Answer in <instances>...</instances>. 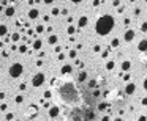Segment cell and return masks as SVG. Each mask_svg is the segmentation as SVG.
<instances>
[{
  "label": "cell",
  "instance_id": "1",
  "mask_svg": "<svg viewBox=\"0 0 147 121\" xmlns=\"http://www.w3.org/2000/svg\"><path fill=\"white\" fill-rule=\"evenodd\" d=\"M114 17L111 16V14H105V16H101L98 20H97V24H95V31L100 35V36H106V35H109L111 31H112V28H114Z\"/></svg>",
  "mask_w": 147,
  "mask_h": 121
},
{
  "label": "cell",
  "instance_id": "2",
  "mask_svg": "<svg viewBox=\"0 0 147 121\" xmlns=\"http://www.w3.org/2000/svg\"><path fill=\"white\" fill-rule=\"evenodd\" d=\"M22 71H24L22 63H13V65L10 66V76H11L13 79L21 77V76H22Z\"/></svg>",
  "mask_w": 147,
  "mask_h": 121
},
{
  "label": "cell",
  "instance_id": "3",
  "mask_svg": "<svg viewBox=\"0 0 147 121\" xmlns=\"http://www.w3.org/2000/svg\"><path fill=\"white\" fill-rule=\"evenodd\" d=\"M44 82H46V76H44V72H36V74L32 77V85H33L35 88L41 87Z\"/></svg>",
  "mask_w": 147,
  "mask_h": 121
},
{
  "label": "cell",
  "instance_id": "4",
  "mask_svg": "<svg viewBox=\"0 0 147 121\" xmlns=\"http://www.w3.org/2000/svg\"><path fill=\"white\" fill-rule=\"evenodd\" d=\"M135 36H136V33H135V30H127L125 33H124V39H125V43H131L133 39H135Z\"/></svg>",
  "mask_w": 147,
  "mask_h": 121
},
{
  "label": "cell",
  "instance_id": "5",
  "mask_svg": "<svg viewBox=\"0 0 147 121\" xmlns=\"http://www.w3.org/2000/svg\"><path fill=\"white\" fill-rule=\"evenodd\" d=\"M135 91H136V85H135V83H131V82H130V83H127V85H125V88H124V93H125V94H128V96H131Z\"/></svg>",
  "mask_w": 147,
  "mask_h": 121
},
{
  "label": "cell",
  "instance_id": "6",
  "mask_svg": "<svg viewBox=\"0 0 147 121\" xmlns=\"http://www.w3.org/2000/svg\"><path fill=\"white\" fill-rule=\"evenodd\" d=\"M48 115H49V118H57V117L60 115V109H59L57 106H52V107H49Z\"/></svg>",
  "mask_w": 147,
  "mask_h": 121
},
{
  "label": "cell",
  "instance_id": "7",
  "mask_svg": "<svg viewBox=\"0 0 147 121\" xmlns=\"http://www.w3.org/2000/svg\"><path fill=\"white\" fill-rule=\"evenodd\" d=\"M38 17H40V9H38V8H30V9H29V19L35 20V19H38Z\"/></svg>",
  "mask_w": 147,
  "mask_h": 121
},
{
  "label": "cell",
  "instance_id": "8",
  "mask_svg": "<svg viewBox=\"0 0 147 121\" xmlns=\"http://www.w3.org/2000/svg\"><path fill=\"white\" fill-rule=\"evenodd\" d=\"M120 69H122V72H128L131 69V61L130 60H124L122 65H120Z\"/></svg>",
  "mask_w": 147,
  "mask_h": 121
},
{
  "label": "cell",
  "instance_id": "9",
  "mask_svg": "<svg viewBox=\"0 0 147 121\" xmlns=\"http://www.w3.org/2000/svg\"><path fill=\"white\" fill-rule=\"evenodd\" d=\"M87 24H89V17H87V16H81L79 20H78V27H76V28H82V27H86Z\"/></svg>",
  "mask_w": 147,
  "mask_h": 121
},
{
  "label": "cell",
  "instance_id": "10",
  "mask_svg": "<svg viewBox=\"0 0 147 121\" xmlns=\"http://www.w3.org/2000/svg\"><path fill=\"white\" fill-rule=\"evenodd\" d=\"M14 13H16V6L11 5V6H6V8H5V16H6V17H13Z\"/></svg>",
  "mask_w": 147,
  "mask_h": 121
},
{
  "label": "cell",
  "instance_id": "11",
  "mask_svg": "<svg viewBox=\"0 0 147 121\" xmlns=\"http://www.w3.org/2000/svg\"><path fill=\"white\" fill-rule=\"evenodd\" d=\"M32 47H33V50H41V47H43V41H41V38H36V39L32 43Z\"/></svg>",
  "mask_w": 147,
  "mask_h": 121
},
{
  "label": "cell",
  "instance_id": "12",
  "mask_svg": "<svg viewBox=\"0 0 147 121\" xmlns=\"http://www.w3.org/2000/svg\"><path fill=\"white\" fill-rule=\"evenodd\" d=\"M138 50H139V52H147V39L146 38L138 43Z\"/></svg>",
  "mask_w": 147,
  "mask_h": 121
},
{
  "label": "cell",
  "instance_id": "13",
  "mask_svg": "<svg viewBox=\"0 0 147 121\" xmlns=\"http://www.w3.org/2000/svg\"><path fill=\"white\" fill-rule=\"evenodd\" d=\"M78 83H82V82H86L87 80V72L86 71H79V74H78Z\"/></svg>",
  "mask_w": 147,
  "mask_h": 121
},
{
  "label": "cell",
  "instance_id": "14",
  "mask_svg": "<svg viewBox=\"0 0 147 121\" xmlns=\"http://www.w3.org/2000/svg\"><path fill=\"white\" fill-rule=\"evenodd\" d=\"M71 72H73V66L67 63V65L62 66V74H71Z\"/></svg>",
  "mask_w": 147,
  "mask_h": 121
},
{
  "label": "cell",
  "instance_id": "15",
  "mask_svg": "<svg viewBox=\"0 0 147 121\" xmlns=\"http://www.w3.org/2000/svg\"><path fill=\"white\" fill-rule=\"evenodd\" d=\"M57 41H59L57 35H49V38H48V43H49L51 46H55V44H57Z\"/></svg>",
  "mask_w": 147,
  "mask_h": 121
},
{
  "label": "cell",
  "instance_id": "16",
  "mask_svg": "<svg viewBox=\"0 0 147 121\" xmlns=\"http://www.w3.org/2000/svg\"><path fill=\"white\" fill-rule=\"evenodd\" d=\"M119 46H120V39H119V38H112V39H111V47H112V49H117Z\"/></svg>",
  "mask_w": 147,
  "mask_h": 121
},
{
  "label": "cell",
  "instance_id": "17",
  "mask_svg": "<svg viewBox=\"0 0 147 121\" xmlns=\"http://www.w3.org/2000/svg\"><path fill=\"white\" fill-rule=\"evenodd\" d=\"M105 68H106L108 71H112V69L116 68V61H114V60H109V61L105 65Z\"/></svg>",
  "mask_w": 147,
  "mask_h": 121
},
{
  "label": "cell",
  "instance_id": "18",
  "mask_svg": "<svg viewBox=\"0 0 147 121\" xmlns=\"http://www.w3.org/2000/svg\"><path fill=\"white\" fill-rule=\"evenodd\" d=\"M8 35V27L6 25H0V38H3V36H6Z\"/></svg>",
  "mask_w": 147,
  "mask_h": 121
},
{
  "label": "cell",
  "instance_id": "19",
  "mask_svg": "<svg viewBox=\"0 0 147 121\" xmlns=\"http://www.w3.org/2000/svg\"><path fill=\"white\" fill-rule=\"evenodd\" d=\"M76 31H78V28H76L74 25H70V27L67 28V35H70V36H73V35H74Z\"/></svg>",
  "mask_w": 147,
  "mask_h": 121
},
{
  "label": "cell",
  "instance_id": "20",
  "mask_svg": "<svg viewBox=\"0 0 147 121\" xmlns=\"http://www.w3.org/2000/svg\"><path fill=\"white\" fill-rule=\"evenodd\" d=\"M11 41H13L14 44H16L17 41H21V33H17V31H14V33L11 35Z\"/></svg>",
  "mask_w": 147,
  "mask_h": 121
},
{
  "label": "cell",
  "instance_id": "21",
  "mask_svg": "<svg viewBox=\"0 0 147 121\" xmlns=\"http://www.w3.org/2000/svg\"><path fill=\"white\" fill-rule=\"evenodd\" d=\"M17 50H19L21 54H27V52H29V46H27V44H21V46H17Z\"/></svg>",
  "mask_w": 147,
  "mask_h": 121
},
{
  "label": "cell",
  "instance_id": "22",
  "mask_svg": "<svg viewBox=\"0 0 147 121\" xmlns=\"http://www.w3.org/2000/svg\"><path fill=\"white\" fill-rule=\"evenodd\" d=\"M36 33H44V27L40 24V25H36V28H35V35Z\"/></svg>",
  "mask_w": 147,
  "mask_h": 121
},
{
  "label": "cell",
  "instance_id": "23",
  "mask_svg": "<svg viewBox=\"0 0 147 121\" xmlns=\"http://www.w3.org/2000/svg\"><path fill=\"white\" fill-rule=\"evenodd\" d=\"M74 63H76V66H78L81 71L84 69V61H81V60H78V58H76V60H74Z\"/></svg>",
  "mask_w": 147,
  "mask_h": 121
},
{
  "label": "cell",
  "instance_id": "24",
  "mask_svg": "<svg viewBox=\"0 0 147 121\" xmlns=\"http://www.w3.org/2000/svg\"><path fill=\"white\" fill-rule=\"evenodd\" d=\"M106 109H108V104H106V102H101V104H98V110H100V112H105Z\"/></svg>",
  "mask_w": 147,
  "mask_h": 121
},
{
  "label": "cell",
  "instance_id": "25",
  "mask_svg": "<svg viewBox=\"0 0 147 121\" xmlns=\"http://www.w3.org/2000/svg\"><path fill=\"white\" fill-rule=\"evenodd\" d=\"M139 28H141V31H144V33H146V31H147V20H143V22H141Z\"/></svg>",
  "mask_w": 147,
  "mask_h": 121
},
{
  "label": "cell",
  "instance_id": "26",
  "mask_svg": "<svg viewBox=\"0 0 147 121\" xmlns=\"http://www.w3.org/2000/svg\"><path fill=\"white\" fill-rule=\"evenodd\" d=\"M68 57H70V58H76V57H78V50H76V49H73V50H70V54H68Z\"/></svg>",
  "mask_w": 147,
  "mask_h": 121
},
{
  "label": "cell",
  "instance_id": "27",
  "mask_svg": "<svg viewBox=\"0 0 147 121\" xmlns=\"http://www.w3.org/2000/svg\"><path fill=\"white\" fill-rule=\"evenodd\" d=\"M14 102H16V104H22V102H24V96H21V94L16 96V98H14Z\"/></svg>",
  "mask_w": 147,
  "mask_h": 121
},
{
  "label": "cell",
  "instance_id": "28",
  "mask_svg": "<svg viewBox=\"0 0 147 121\" xmlns=\"http://www.w3.org/2000/svg\"><path fill=\"white\" fill-rule=\"evenodd\" d=\"M89 87H90V88H97V87H98V82H97V80H90V82H89Z\"/></svg>",
  "mask_w": 147,
  "mask_h": 121
},
{
  "label": "cell",
  "instance_id": "29",
  "mask_svg": "<svg viewBox=\"0 0 147 121\" xmlns=\"http://www.w3.org/2000/svg\"><path fill=\"white\" fill-rule=\"evenodd\" d=\"M51 13H52V16H59V14H60V9H59V8H52Z\"/></svg>",
  "mask_w": 147,
  "mask_h": 121
},
{
  "label": "cell",
  "instance_id": "30",
  "mask_svg": "<svg viewBox=\"0 0 147 121\" xmlns=\"http://www.w3.org/2000/svg\"><path fill=\"white\" fill-rule=\"evenodd\" d=\"M92 50H93V52H101V46H100V44H95V46L92 47Z\"/></svg>",
  "mask_w": 147,
  "mask_h": 121
},
{
  "label": "cell",
  "instance_id": "31",
  "mask_svg": "<svg viewBox=\"0 0 147 121\" xmlns=\"http://www.w3.org/2000/svg\"><path fill=\"white\" fill-rule=\"evenodd\" d=\"M43 96H44V99H51V98H52V93L48 90V91H44V94H43Z\"/></svg>",
  "mask_w": 147,
  "mask_h": 121
},
{
  "label": "cell",
  "instance_id": "32",
  "mask_svg": "<svg viewBox=\"0 0 147 121\" xmlns=\"http://www.w3.org/2000/svg\"><path fill=\"white\" fill-rule=\"evenodd\" d=\"M130 79H131L130 77V72H125L124 74V82H130Z\"/></svg>",
  "mask_w": 147,
  "mask_h": 121
},
{
  "label": "cell",
  "instance_id": "33",
  "mask_svg": "<svg viewBox=\"0 0 147 121\" xmlns=\"http://www.w3.org/2000/svg\"><path fill=\"white\" fill-rule=\"evenodd\" d=\"M19 90L21 91H25L27 90V83H19Z\"/></svg>",
  "mask_w": 147,
  "mask_h": 121
},
{
  "label": "cell",
  "instance_id": "34",
  "mask_svg": "<svg viewBox=\"0 0 147 121\" xmlns=\"http://www.w3.org/2000/svg\"><path fill=\"white\" fill-rule=\"evenodd\" d=\"M6 109H8V106L3 102V104H0V112H6Z\"/></svg>",
  "mask_w": 147,
  "mask_h": 121
},
{
  "label": "cell",
  "instance_id": "35",
  "mask_svg": "<svg viewBox=\"0 0 147 121\" xmlns=\"http://www.w3.org/2000/svg\"><path fill=\"white\" fill-rule=\"evenodd\" d=\"M130 24H131V20H130V17H127V19H124V25H125V27H128Z\"/></svg>",
  "mask_w": 147,
  "mask_h": 121
},
{
  "label": "cell",
  "instance_id": "36",
  "mask_svg": "<svg viewBox=\"0 0 147 121\" xmlns=\"http://www.w3.org/2000/svg\"><path fill=\"white\" fill-rule=\"evenodd\" d=\"M54 52H55V54H60V52H62V46H55V47H54Z\"/></svg>",
  "mask_w": 147,
  "mask_h": 121
},
{
  "label": "cell",
  "instance_id": "37",
  "mask_svg": "<svg viewBox=\"0 0 147 121\" xmlns=\"http://www.w3.org/2000/svg\"><path fill=\"white\" fill-rule=\"evenodd\" d=\"M2 57H3V58H8V57H10V52H8V50H2Z\"/></svg>",
  "mask_w": 147,
  "mask_h": 121
},
{
  "label": "cell",
  "instance_id": "38",
  "mask_svg": "<svg viewBox=\"0 0 147 121\" xmlns=\"http://www.w3.org/2000/svg\"><path fill=\"white\" fill-rule=\"evenodd\" d=\"M57 60H59V61H63V60H65V54H63V52H60V54H59V58H57Z\"/></svg>",
  "mask_w": 147,
  "mask_h": 121
},
{
  "label": "cell",
  "instance_id": "39",
  "mask_svg": "<svg viewBox=\"0 0 147 121\" xmlns=\"http://www.w3.org/2000/svg\"><path fill=\"white\" fill-rule=\"evenodd\" d=\"M60 14L67 16V14H68V8H62V9H60Z\"/></svg>",
  "mask_w": 147,
  "mask_h": 121
},
{
  "label": "cell",
  "instance_id": "40",
  "mask_svg": "<svg viewBox=\"0 0 147 121\" xmlns=\"http://www.w3.org/2000/svg\"><path fill=\"white\" fill-rule=\"evenodd\" d=\"M13 118H14L13 113H8V115H6V121H13Z\"/></svg>",
  "mask_w": 147,
  "mask_h": 121
},
{
  "label": "cell",
  "instance_id": "41",
  "mask_svg": "<svg viewBox=\"0 0 147 121\" xmlns=\"http://www.w3.org/2000/svg\"><path fill=\"white\" fill-rule=\"evenodd\" d=\"M112 6H116V8L120 6V0H114V2H112Z\"/></svg>",
  "mask_w": 147,
  "mask_h": 121
},
{
  "label": "cell",
  "instance_id": "42",
  "mask_svg": "<svg viewBox=\"0 0 147 121\" xmlns=\"http://www.w3.org/2000/svg\"><path fill=\"white\" fill-rule=\"evenodd\" d=\"M27 35H29V36H33V35H35V30L29 28V30H27Z\"/></svg>",
  "mask_w": 147,
  "mask_h": 121
},
{
  "label": "cell",
  "instance_id": "43",
  "mask_svg": "<svg viewBox=\"0 0 147 121\" xmlns=\"http://www.w3.org/2000/svg\"><path fill=\"white\" fill-rule=\"evenodd\" d=\"M35 65H36L38 68H40V66H43V60H40V58H38V60L35 61Z\"/></svg>",
  "mask_w": 147,
  "mask_h": 121
},
{
  "label": "cell",
  "instance_id": "44",
  "mask_svg": "<svg viewBox=\"0 0 147 121\" xmlns=\"http://www.w3.org/2000/svg\"><path fill=\"white\" fill-rule=\"evenodd\" d=\"M92 94H93V98H98V96H101V93H100L98 90H95V91H93Z\"/></svg>",
  "mask_w": 147,
  "mask_h": 121
},
{
  "label": "cell",
  "instance_id": "45",
  "mask_svg": "<svg viewBox=\"0 0 147 121\" xmlns=\"http://www.w3.org/2000/svg\"><path fill=\"white\" fill-rule=\"evenodd\" d=\"M90 118H92V120L95 118V115H93V112H89V113H87V120H90Z\"/></svg>",
  "mask_w": 147,
  "mask_h": 121
},
{
  "label": "cell",
  "instance_id": "46",
  "mask_svg": "<svg viewBox=\"0 0 147 121\" xmlns=\"http://www.w3.org/2000/svg\"><path fill=\"white\" fill-rule=\"evenodd\" d=\"M5 96H6V93H5V91H0V101H3Z\"/></svg>",
  "mask_w": 147,
  "mask_h": 121
},
{
  "label": "cell",
  "instance_id": "47",
  "mask_svg": "<svg viewBox=\"0 0 147 121\" xmlns=\"http://www.w3.org/2000/svg\"><path fill=\"white\" fill-rule=\"evenodd\" d=\"M143 88H144V90H147V77L143 80Z\"/></svg>",
  "mask_w": 147,
  "mask_h": 121
},
{
  "label": "cell",
  "instance_id": "48",
  "mask_svg": "<svg viewBox=\"0 0 147 121\" xmlns=\"http://www.w3.org/2000/svg\"><path fill=\"white\" fill-rule=\"evenodd\" d=\"M135 14L139 16V14H141V8H135Z\"/></svg>",
  "mask_w": 147,
  "mask_h": 121
},
{
  "label": "cell",
  "instance_id": "49",
  "mask_svg": "<svg viewBox=\"0 0 147 121\" xmlns=\"http://www.w3.org/2000/svg\"><path fill=\"white\" fill-rule=\"evenodd\" d=\"M101 121H111V118H109V115H105V117L101 118Z\"/></svg>",
  "mask_w": 147,
  "mask_h": 121
},
{
  "label": "cell",
  "instance_id": "50",
  "mask_svg": "<svg viewBox=\"0 0 147 121\" xmlns=\"http://www.w3.org/2000/svg\"><path fill=\"white\" fill-rule=\"evenodd\" d=\"M138 121H147V117H144V115H141V117L138 118Z\"/></svg>",
  "mask_w": 147,
  "mask_h": 121
},
{
  "label": "cell",
  "instance_id": "51",
  "mask_svg": "<svg viewBox=\"0 0 147 121\" xmlns=\"http://www.w3.org/2000/svg\"><path fill=\"white\" fill-rule=\"evenodd\" d=\"M141 104H143V106H147V98H143V99H141Z\"/></svg>",
  "mask_w": 147,
  "mask_h": 121
},
{
  "label": "cell",
  "instance_id": "52",
  "mask_svg": "<svg viewBox=\"0 0 147 121\" xmlns=\"http://www.w3.org/2000/svg\"><path fill=\"white\" fill-rule=\"evenodd\" d=\"M125 11V6H119V9H117V13H124Z\"/></svg>",
  "mask_w": 147,
  "mask_h": 121
},
{
  "label": "cell",
  "instance_id": "53",
  "mask_svg": "<svg viewBox=\"0 0 147 121\" xmlns=\"http://www.w3.org/2000/svg\"><path fill=\"white\" fill-rule=\"evenodd\" d=\"M46 55V52H43V50H40V55H38V58H43Z\"/></svg>",
  "mask_w": 147,
  "mask_h": 121
},
{
  "label": "cell",
  "instance_id": "54",
  "mask_svg": "<svg viewBox=\"0 0 147 121\" xmlns=\"http://www.w3.org/2000/svg\"><path fill=\"white\" fill-rule=\"evenodd\" d=\"M98 5H101V2H92V6H98Z\"/></svg>",
  "mask_w": 147,
  "mask_h": 121
},
{
  "label": "cell",
  "instance_id": "55",
  "mask_svg": "<svg viewBox=\"0 0 147 121\" xmlns=\"http://www.w3.org/2000/svg\"><path fill=\"white\" fill-rule=\"evenodd\" d=\"M67 22H68V24H71V22H74V19H73V17H71V16H70V17H68V19H67Z\"/></svg>",
  "mask_w": 147,
  "mask_h": 121
},
{
  "label": "cell",
  "instance_id": "56",
  "mask_svg": "<svg viewBox=\"0 0 147 121\" xmlns=\"http://www.w3.org/2000/svg\"><path fill=\"white\" fill-rule=\"evenodd\" d=\"M101 57H103V58H106V57H108V50H105V52H101Z\"/></svg>",
  "mask_w": 147,
  "mask_h": 121
},
{
  "label": "cell",
  "instance_id": "57",
  "mask_svg": "<svg viewBox=\"0 0 147 121\" xmlns=\"http://www.w3.org/2000/svg\"><path fill=\"white\" fill-rule=\"evenodd\" d=\"M43 20L44 22H49V16H43Z\"/></svg>",
  "mask_w": 147,
  "mask_h": 121
},
{
  "label": "cell",
  "instance_id": "58",
  "mask_svg": "<svg viewBox=\"0 0 147 121\" xmlns=\"http://www.w3.org/2000/svg\"><path fill=\"white\" fill-rule=\"evenodd\" d=\"M0 49H3V43L2 41H0Z\"/></svg>",
  "mask_w": 147,
  "mask_h": 121
},
{
  "label": "cell",
  "instance_id": "59",
  "mask_svg": "<svg viewBox=\"0 0 147 121\" xmlns=\"http://www.w3.org/2000/svg\"><path fill=\"white\" fill-rule=\"evenodd\" d=\"M114 121H124V120H122V118H116Z\"/></svg>",
  "mask_w": 147,
  "mask_h": 121
},
{
  "label": "cell",
  "instance_id": "60",
  "mask_svg": "<svg viewBox=\"0 0 147 121\" xmlns=\"http://www.w3.org/2000/svg\"><path fill=\"white\" fill-rule=\"evenodd\" d=\"M146 68H147V63H146Z\"/></svg>",
  "mask_w": 147,
  "mask_h": 121
},
{
  "label": "cell",
  "instance_id": "61",
  "mask_svg": "<svg viewBox=\"0 0 147 121\" xmlns=\"http://www.w3.org/2000/svg\"><path fill=\"white\" fill-rule=\"evenodd\" d=\"M16 121H19V120H16Z\"/></svg>",
  "mask_w": 147,
  "mask_h": 121
}]
</instances>
